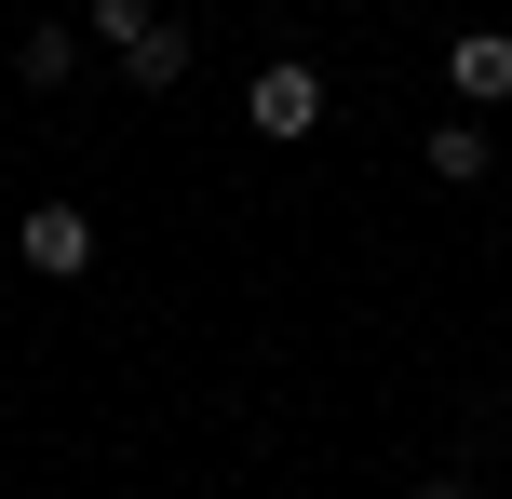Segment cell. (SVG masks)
<instances>
[{
    "label": "cell",
    "instance_id": "obj_1",
    "mask_svg": "<svg viewBox=\"0 0 512 499\" xmlns=\"http://www.w3.org/2000/svg\"><path fill=\"white\" fill-rule=\"evenodd\" d=\"M324 108H337V95H324V68H310V54H270V68L243 81V122L270 135V149H310V135H324Z\"/></svg>",
    "mask_w": 512,
    "mask_h": 499
},
{
    "label": "cell",
    "instance_id": "obj_2",
    "mask_svg": "<svg viewBox=\"0 0 512 499\" xmlns=\"http://www.w3.org/2000/svg\"><path fill=\"white\" fill-rule=\"evenodd\" d=\"M14 257L41 270V284H81V270H95V216H81V203H27Z\"/></svg>",
    "mask_w": 512,
    "mask_h": 499
},
{
    "label": "cell",
    "instance_id": "obj_3",
    "mask_svg": "<svg viewBox=\"0 0 512 499\" xmlns=\"http://www.w3.org/2000/svg\"><path fill=\"white\" fill-rule=\"evenodd\" d=\"M445 95L486 122V108H512V27H459L445 41Z\"/></svg>",
    "mask_w": 512,
    "mask_h": 499
},
{
    "label": "cell",
    "instance_id": "obj_4",
    "mask_svg": "<svg viewBox=\"0 0 512 499\" xmlns=\"http://www.w3.org/2000/svg\"><path fill=\"white\" fill-rule=\"evenodd\" d=\"M418 162H432L445 189H472V176H486V162H499V135H486V122H472V108H459V122H432V135H418Z\"/></svg>",
    "mask_w": 512,
    "mask_h": 499
},
{
    "label": "cell",
    "instance_id": "obj_5",
    "mask_svg": "<svg viewBox=\"0 0 512 499\" xmlns=\"http://www.w3.org/2000/svg\"><path fill=\"white\" fill-rule=\"evenodd\" d=\"M68 68H81V27H14V81L27 95H54Z\"/></svg>",
    "mask_w": 512,
    "mask_h": 499
},
{
    "label": "cell",
    "instance_id": "obj_6",
    "mask_svg": "<svg viewBox=\"0 0 512 499\" xmlns=\"http://www.w3.org/2000/svg\"><path fill=\"white\" fill-rule=\"evenodd\" d=\"M122 81H135V95H176V81H189V27H176V14H162V27H149V41H135V54H122Z\"/></svg>",
    "mask_w": 512,
    "mask_h": 499
},
{
    "label": "cell",
    "instance_id": "obj_7",
    "mask_svg": "<svg viewBox=\"0 0 512 499\" xmlns=\"http://www.w3.org/2000/svg\"><path fill=\"white\" fill-rule=\"evenodd\" d=\"M81 27H95V41H108V54H135V41H149V27H162V14H149V0H81Z\"/></svg>",
    "mask_w": 512,
    "mask_h": 499
},
{
    "label": "cell",
    "instance_id": "obj_8",
    "mask_svg": "<svg viewBox=\"0 0 512 499\" xmlns=\"http://www.w3.org/2000/svg\"><path fill=\"white\" fill-rule=\"evenodd\" d=\"M418 499H486V486H472V473H418Z\"/></svg>",
    "mask_w": 512,
    "mask_h": 499
}]
</instances>
